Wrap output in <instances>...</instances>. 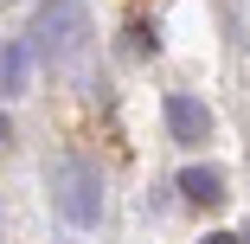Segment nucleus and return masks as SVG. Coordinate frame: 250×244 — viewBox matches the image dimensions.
Instances as JSON below:
<instances>
[{
	"mask_svg": "<svg viewBox=\"0 0 250 244\" xmlns=\"http://www.w3.org/2000/svg\"><path fill=\"white\" fill-rule=\"evenodd\" d=\"M45 186H52V200H58V212L71 219V225H96L103 219V174H96L90 161H77V155H58L52 167H45Z\"/></svg>",
	"mask_w": 250,
	"mask_h": 244,
	"instance_id": "nucleus-1",
	"label": "nucleus"
},
{
	"mask_svg": "<svg viewBox=\"0 0 250 244\" xmlns=\"http://www.w3.org/2000/svg\"><path fill=\"white\" fill-rule=\"evenodd\" d=\"M77 39H83V7L77 0H45L39 7V52L64 58V52H77Z\"/></svg>",
	"mask_w": 250,
	"mask_h": 244,
	"instance_id": "nucleus-2",
	"label": "nucleus"
},
{
	"mask_svg": "<svg viewBox=\"0 0 250 244\" xmlns=\"http://www.w3.org/2000/svg\"><path fill=\"white\" fill-rule=\"evenodd\" d=\"M161 110H167V129H173V141H186V148L212 135V110L199 103V96H186V90H173Z\"/></svg>",
	"mask_w": 250,
	"mask_h": 244,
	"instance_id": "nucleus-3",
	"label": "nucleus"
},
{
	"mask_svg": "<svg viewBox=\"0 0 250 244\" xmlns=\"http://www.w3.org/2000/svg\"><path fill=\"white\" fill-rule=\"evenodd\" d=\"M180 193H186L192 206H218V200H225V174H218V167H186V174H180Z\"/></svg>",
	"mask_w": 250,
	"mask_h": 244,
	"instance_id": "nucleus-4",
	"label": "nucleus"
},
{
	"mask_svg": "<svg viewBox=\"0 0 250 244\" xmlns=\"http://www.w3.org/2000/svg\"><path fill=\"white\" fill-rule=\"evenodd\" d=\"M0 90H26V45L0 52Z\"/></svg>",
	"mask_w": 250,
	"mask_h": 244,
	"instance_id": "nucleus-5",
	"label": "nucleus"
},
{
	"mask_svg": "<svg viewBox=\"0 0 250 244\" xmlns=\"http://www.w3.org/2000/svg\"><path fill=\"white\" fill-rule=\"evenodd\" d=\"M206 244H237V238H231V231H212V238H206Z\"/></svg>",
	"mask_w": 250,
	"mask_h": 244,
	"instance_id": "nucleus-6",
	"label": "nucleus"
},
{
	"mask_svg": "<svg viewBox=\"0 0 250 244\" xmlns=\"http://www.w3.org/2000/svg\"><path fill=\"white\" fill-rule=\"evenodd\" d=\"M0 141H7V116H0Z\"/></svg>",
	"mask_w": 250,
	"mask_h": 244,
	"instance_id": "nucleus-7",
	"label": "nucleus"
},
{
	"mask_svg": "<svg viewBox=\"0 0 250 244\" xmlns=\"http://www.w3.org/2000/svg\"><path fill=\"white\" fill-rule=\"evenodd\" d=\"M237 244H250V225H244V238H237Z\"/></svg>",
	"mask_w": 250,
	"mask_h": 244,
	"instance_id": "nucleus-8",
	"label": "nucleus"
}]
</instances>
